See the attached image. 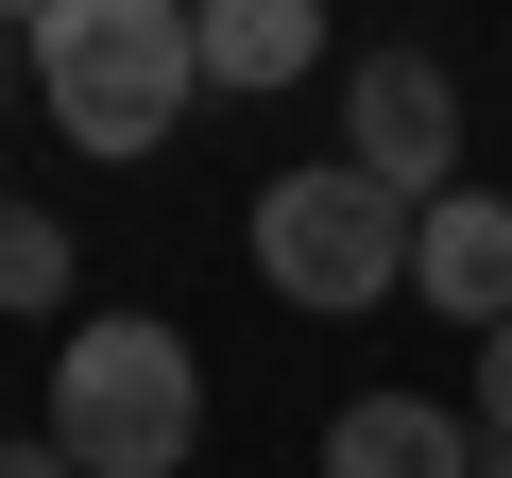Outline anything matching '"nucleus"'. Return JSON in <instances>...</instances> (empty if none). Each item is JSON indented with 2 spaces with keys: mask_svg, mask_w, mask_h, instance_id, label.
Masks as SVG:
<instances>
[{
  "mask_svg": "<svg viewBox=\"0 0 512 478\" xmlns=\"http://www.w3.org/2000/svg\"><path fill=\"white\" fill-rule=\"evenodd\" d=\"M35 103H52L69 154H154L205 103L188 0H52V18H35Z\"/></svg>",
  "mask_w": 512,
  "mask_h": 478,
  "instance_id": "f257e3e1",
  "label": "nucleus"
},
{
  "mask_svg": "<svg viewBox=\"0 0 512 478\" xmlns=\"http://www.w3.org/2000/svg\"><path fill=\"white\" fill-rule=\"evenodd\" d=\"M52 444H69L86 478H188V444H205V359H188L154 308L69 325V342H52Z\"/></svg>",
  "mask_w": 512,
  "mask_h": 478,
  "instance_id": "f03ea898",
  "label": "nucleus"
},
{
  "mask_svg": "<svg viewBox=\"0 0 512 478\" xmlns=\"http://www.w3.org/2000/svg\"><path fill=\"white\" fill-rule=\"evenodd\" d=\"M410 222L427 205H393L376 171H274V188H256V274H274L291 308H325V325H359V308H393L410 291Z\"/></svg>",
  "mask_w": 512,
  "mask_h": 478,
  "instance_id": "7ed1b4c3",
  "label": "nucleus"
},
{
  "mask_svg": "<svg viewBox=\"0 0 512 478\" xmlns=\"http://www.w3.org/2000/svg\"><path fill=\"white\" fill-rule=\"evenodd\" d=\"M342 171H376L393 205H444L461 188V86H444V52L342 69Z\"/></svg>",
  "mask_w": 512,
  "mask_h": 478,
  "instance_id": "20e7f679",
  "label": "nucleus"
},
{
  "mask_svg": "<svg viewBox=\"0 0 512 478\" xmlns=\"http://www.w3.org/2000/svg\"><path fill=\"white\" fill-rule=\"evenodd\" d=\"M410 291H427L444 325H478V342L512 325V188H478V171H461V188L410 222Z\"/></svg>",
  "mask_w": 512,
  "mask_h": 478,
  "instance_id": "39448f33",
  "label": "nucleus"
},
{
  "mask_svg": "<svg viewBox=\"0 0 512 478\" xmlns=\"http://www.w3.org/2000/svg\"><path fill=\"white\" fill-rule=\"evenodd\" d=\"M325 478H478V410H444V393H342Z\"/></svg>",
  "mask_w": 512,
  "mask_h": 478,
  "instance_id": "423d86ee",
  "label": "nucleus"
},
{
  "mask_svg": "<svg viewBox=\"0 0 512 478\" xmlns=\"http://www.w3.org/2000/svg\"><path fill=\"white\" fill-rule=\"evenodd\" d=\"M188 52H205L222 103H274V86L325 69V0H188Z\"/></svg>",
  "mask_w": 512,
  "mask_h": 478,
  "instance_id": "0eeeda50",
  "label": "nucleus"
},
{
  "mask_svg": "<svg viewBox=\"0 0 512 478\" xmlns=\"http://www.w3.org/2000/svg\"><path fill=\"white\" fill-rule=\"evenodd\" d=\"M69 274H86V257H69V222H52V205H0V308L35 325V308H69Z\"/></svg>",
  "mask_w": 512,
  "mask_h": 478,
  "instance_id": "6e6552de",
  "label": "nucleus"
},
{
  "mask_svg": "<svg viewBox=\"0 0 512 478\" xmlns=\"http://www.w3.org/2000/svg\"><path fill=\"white\" fill-rule=\"evenodd\" d=\"M478 427H495V444H512V325H495V342H478Z\"/></svg>",
  "mask_w": 512,
  "mask_h": 478,
  "instance_id": "1a4fd4ad",
  "label": "nucleus"
},
{
  "mask_svg": "<svg viewBox=\"0 0 512 478\" xmlns=\"http://www.w3.org/2000/svg\"><path fill=\"white\" fill-rule=\"evenodd\" d=\"M0 478H86V461H69L52 427H35V444H0Z\"/></svg>",
  "mask_w": 512,
  "mask_h": 478,
  "instance_id": "9d476101",
  "label": "nucleus"
},
{
  "mask_svg": "<svg viewBox=\"0 0 512 478\" xmlns=\"http://www.w3.org/2000/svg\"><path fill=\"white\" fill-rule=\"evenodd\" d=\"M0 103H35V35H0Z\"/></svg>",
  "mask_w": 512,
  "mask_h": 478,
  "instance_id": "9b49d317",
  "label": "nucleus"
},
{
  "mask_svg": "<svg viewBox=\"0 0 512 478\" xmlns=\"http://www.w3.org/2000/svg\"><path fill=\"white\" fill-rule=\"evenodd\" d=\"M35 18H52V0H0V35H35Z\"/></svg>",
  "mask_w": 512,
  "mask_h": 478,
  "instance_id": "f8f14e48",
  "label": "nucleus"
},
{
  "mask_svg": "<svg viewBox=\"0 0 512 478\" xmlns=\"http://www.w3.org/2000/svg\"><path fill=\"white\" fill-rule=\"evenodd\" d=\"M478 478H512V444H495V427H478Z\"/></svg>",
  "mask_w": 512,
  "mask_h": 478,
  "instance_id": "ddd939ff",
  "label": "nucleus"
}]
</instances>
